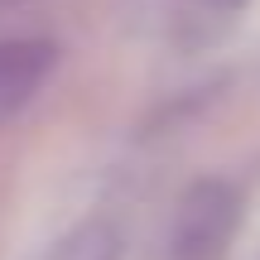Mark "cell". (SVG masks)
<instances>
[{"label": "cell", "mask_w": 260, "mask_h": 260, "mask_svg": "<svg viewBox=\"0 0 260 260\" xmlns=\"http://www.w3.org/2000/svg\"><path fill=\"white\" fill-rule=\"evenodd\" d=\"M58 68V44L53 39H0V125H10L19 111H29L39 92L48 87Z\"/></svg>", "instance_id": "cell-1"}, {"label": "cell", "mask_w": 260, "mask_h": 260, "mask_svg": "<svg viewBox=\"0 0 260 260\" xmlns=\"http://www.w3.org/2000/svg\"><path fill=\"white\" fill-rule=\"evenodd\" d=\"M207 5H222V10H236L241 0H207Z\"/></svg>", "instance_id": "cell-2"}, {"label": "cell", "mask_w": 260, "mask_h": 260, "mask_svg": "<svg viewBox=\"0 0 260 260\" xmlns=\"http://www.w3.org/2000/svg\"><path fill=\"white\" fill-rule=\"evenodd\" d=\"M0 5H10V0H0Z\"/></svg>", "instance_id": "cell-3"}]
</instances>
